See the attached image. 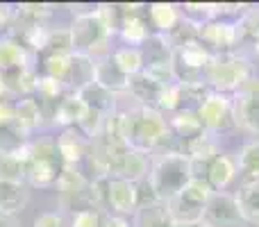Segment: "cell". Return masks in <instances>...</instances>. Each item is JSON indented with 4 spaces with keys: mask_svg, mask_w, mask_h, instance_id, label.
<instances>
[{
    "mask_svg": "<svg viewBox=\"0 0 259 227\" xmlns=\"http://www.w3.org/2000/svg\"><path fill=\"white\" fill-rule=\"evenodd\" d=\"M193 175V164L184 152H166L150 159L146 184L157 202H168L187 187Z\"/></svg>",
    "mask_w": 259,
    "mask_h": 227,
    "instance_id": "6da1fadb",
    "label": "cell"
},
{
    "mask_svg": "<svg viewBox=\"0 0 259 227\" xmlns=\"http://www.w3.org/2000/svg\"><path fill=\"white\" fill-rule=\"evenodd\" d=\"M257 77V64L243 50L214 55L205 71V84L216 94L234 96Z\"/></svg>",
    "mask_w": 259,
    "mask_h": 227,
    "instance_id": "7a4b0ae2",
    "label": "cell"
},
{
    "mask_svg": "<svg viewBox=\"0 0 259 227\" xmlns=\"http://www.w3.org/2000/svg\"><path fill=\"white\" fill-rule=\"evenodd\" d=\"M62 159H59L55 137H34L27 143L25 159V184L30 189H55L62 175Z\"/></svg>",
    "mask_w": 259,
    "mask_h": 227,
    "instance_id": "3957f363",
    "label": "cell"
},
{
    "mask_svg": "<svg viewBox=\"0 0 259 227\" xmlns=\"http://www.w3.org/2000/svg\"><path fill=\"white\" fill-rule=\"evenodd\" d=\"M173 66H175V80L187 84V82H205V71L209 66L211 53L205 43L196 36L191 39H184L180 43L173 46Z\"/></svg>",
    "mask_w": 259,
    "mask_h": 227,
    "instance_id": "277c9868",
    "label": "cell"
},
{
    "mask_svg": "<svg viewBox=\"0 0 259 227\" xmlns=\"http://www.w3.org/2000/svg\"><path fill=\"white\" fill-rule=\"evenodd\" d=\"M100 193H103V209L109 216L132 218L139 211V184L130 182V179H100Z\"/></svg>",
    "mask_w": 259,
    "mask_h": 227,
    "instance_id": "5b68a950",
    "label": "cell"
},
{
    "mask_svg": "<svg viewBox=\"0 0 259 227\" xmlns=\"http://www.w3.org/2000/svg\"><path fill=\"white\" fill-rule=\"evenodd\" d=\"M196 114L202 123V129L223 137L230 129H234V109H232V96L216 94L209 91L207 98L196 107Z\"/></svg>",
    "mask_w": 259,
    "mask_h": 227,
    "instance_id": "8992f818",
    "label": "cell"
},
{
    "mask_svg": "<svg viewBox=\"0 0 259 227\" xmlns=\"http://www.w3.org/2000/svg\"><path fill=\"white\" fill-rule=\"evenodd\" d=\"M148 5H118V32L116 39L121 46H132V48H141L148 39L152 36V27L146 16Z\"/></svg>",
    "mask_w": 259,
    "mask_h": 227,
    "instance_id": "52a82bcc",
    "label": "cell"
},
{
    "mask_svg": "<svg viewBox=\"0 0 259 227\" xmlns=\"http://www.w3.org/2000/svg\"><path fill=\"white\" fill-rule=\"evenodd\" d=\"M202 225L205 227H246L234 191L211 193L202 211Z\"/></svg>",
    "mask_w": 259,
    "mask_h": 227,
    "instance_id": "ba28073f",
    "label": "cell"
},
{
    "mask_svg": "<svg viewBox=\"0 0 259 227\" xmlns=\"http://www.w3.org/2000/svg\"><path fill=\"white\" fill-rule=\"evenodd\" d=\"M234 127L259 139V77L232 96Z\"/></svg>",
    "mask_w": 259,
    "mask_h": 227,
    "instance_id": "9c48e42d",
    "label": "cell"
},
{
    "mask_svg": "<svg viewBox=\"0 0 259 227\" xmlns=\"http://www.w3.org/2000/svg\"><path fill=\"white\" fill-rule=\"evenodd\" d=\"M48 123V112L41 105L39 98L27 96V98H18L14 100V127L23 134L25 139H34L39 137V132L46 127Z\"/></svg>",
    "mask_w": 259,
    "mask_h": 227,
    "instance_id": "30bf717a",
    "label": "cell"
},
{
    "mask_svg": "<svg viewBox=\"0 0 259 227\" xmlns=\"http://www.w3.org/2000/svg\"><path fill=\"white\" fill-rule=\"evenodd\" d=\"M198 39H200L214 55L237 53V50H241L239 48V36H237L234 21H221V18H214V21H209L205 27L198 30Z\"/></svg>",
    "mask_w": 259,
    "mask_h": 227,
    "instance_id": "8fae6325",
    "label": "cell"
},
{
    "mask_svg": "<svg viewBox=\"0 0 259 227\" xmlns=\"http://www.w3.org/2000/svg\"><path fill=\"white\" fill-rule=\"evenodd\" d=\"M55 146L64 166H82L89 157L91 139L80 127H66L59 129V134L55 137Z\"/></svg>",
    "mask_w": 259,
    "mask_h": 227,
    "instance_id": "7c38bea8",
    "label": "cell"
},
{
    "mask_svg": "<svg viewBox=\"0 0 259 227\" xmlns=\"http://www.w3.org/2000/svg\"><path fill=\"white\" fill-rule=\"evenodd\" d=\"M200 177L207 179V184L211 187L214 193L230 191V189L239 182V168H237V159H234V155H228V152L216 155L209 164L202 166Z\"/></svg>",
    "mask_w": 259,
    "mask_h": 227,
    "instance_id": "4fadbf2b",
    "label": "cell"
},
{
    "mask_svg": "<svg viewBox=\"0 0 259 227\" xmlns=\"http://www.w3.org/2000/svg\"><path fill=\"white\" fill-rule=\"evenodd\" d=\"M150 155L146 152H139L134 148H123L112 161V173L109 177H121L130 179L134 184H141L148 177V170H150Z\"/></svg>",
    "mask_w": 259,
    "mask_h": 227,
    "instance_id": "5bb4252c",
    "label": "cell"
},
{
    "mask_svg": "<svg viewBox=\"0 0 259 227\" xmlns=\"http://www.w3.org/2000/svg\"><path fill=\"white\" fill-rule=\"evenodd\" d=\"M36 55L12 32L0 34V73H12L18 68L36 66Z\"/></svg>",
    "mask_w": 259,
    "mask_h": 227,
    "instance_id": "9a60e30c",
    "label": "cell"
},
{
    "mask_svg": "<svg viewBox=\"0 0 259 227\" xmlns=\"http://www.w3.org/2000/svg\"><path fill=\"white\" fill-rule=\"evenodd\" d=\"M182 152L191 159L193 173H198V168H202V166L209 164L216 155H221V137L202 129L200 134H196V137L189 139L187 143H182Z\"/></svg>",
    "mask_w": 259,
    "mask_h": 227,
    "instance_id": "2e32d148",
    "label": "cell"
},
{
    "mask_svg": "<svg viewBox=\"0 0 259 227\" xmlns=\"http://www.w3.org/2000/svg\"><path fill=\"white\" fill-rule=\"evenodd\" d=\"M84 114H87V103L80 98V94H66L53 109H50L48 123L53 125V127H59V129L80 127Z\"/></svg>",
    "mask_w": 259,
    "mask_h": 227,
    "instance_id": "e0dca14e",
    "label": "cell"
},
{
    "mask_svg": "<svg viewBox=\"0 0 259 227\" xmlns=\"http://www.w3.org/2000/svg\"><path fill=\"white\" fill-rule=\"evenodd\" d=\"M146 16L150 23L155 34L170 36L182 23V14H180V5L173 3H150L146 7Z\"/></svg>",
    "mask_w": 259,
    "mask_h": 227,
    "instance_id": "ac0fdd59",
    "label": "cell"
},
{
    "mask_svg": "<svg viewBox=\"0 0 259 227\" xmlns=\"http://www.w3.org/2000/svg\"><path fill=\"white\" fill-rule=\"evenodd\" d=\"M130 82H132V77H127L112 62V57H105L96 62V84L103 86L105 91H109L114 96H125L130 91Z\"/></svg>",
    "mask_w": 259,
    "mask_h": 227,
    "instance_id": "d6986e66",
    "label": "cell"
},
{
    "mask_svg": "<svg viewBox=\"0 0 259 227\" xmlns=\"http://www.w3.org/2000/svg\"><path fill=\"white\" fill-rule=\"evenodd\" d=\"M30 196H32V189L25 182L0 179V214L18 216L27 207Z\"/></svg>",
    "mask_w": 259,
    "mask_h": 227,
    "instance_id": "ffe728a7",
    "label": "cell"
},
{
    "mask_svg": "<svg viewBox=\"0 0 259 227\" xmlns=\"http://www.w3.org/2000/svg\"><path fill=\"white\" fill-rule=\"evenodd\" d=\"M239 182H259V139H248L234 155Z\"/></svg>",
    "mask_w": 259,
    "mask_h": 227,
    "instance_id": "44dd1931",
    "label": "cell"
},
{
    "mask_svg": "<svg viewBox=\"0 0 259 227\" xmlns=\"http://www.w3.org/2000/svg\"><path fill=\"white\" fill-rule=\"evenodd\" d=\"M168 120V129L180 143H187L189 139H193L196 134L202 132V123L198 118L196 109H180V112L166 116Z\"/></svg>",
    "mask_w": 259,
    "mask_h": 227,
    "instance_id": "7402d4cb",
    "label": "cell"
},
{
    "mask_svg": "<svg viewBox=\"0 0 259 227\" xmlns=\"http://www.w3.org/2000/svg\"><path fill=\"white\" fill-rule=\"evenodd\" d=\"M239 36V48H255L259 43V5H246L243 14L234 21Z\"/></svg>",
    "mask_w": 259,
    "mask_h": 227,
    "instance_id": "603a6c76",
    "label": "cell"
},
{
    "mask_svg": "<svg viewBox=\"0 0 259 227\" xmlns=\"http://www.w3.org/2000/svg\"><path fill=\"white\" fill-rule=\"evenodd\" d=\"M234 196L246 225H259V182H239Z\"/></svg>",
    "mask_w": 259,
    "mask_h": 227,
    "instance_id": "cb8c5ba5",
    "label": "cell"
},
{
    "mask_svg": "<svg viewBox=\"0 0 259 227\" xmlns=\"http://www.w3.org/2000/svg\"><path fill=\"white\" fill-rule=\"evenodd\" d=\"M166 209H168V216L175 225H196V223H202V211L205 207L196 205V202L187 200L184 196H175L170 198L168 202H164Z\"/></svg>",
    "mask_w": 259,
    "mask_h": 227,
    "instance_id": "d4e9b609",
    "label": "cell"
},
{
    "mask_svg": "<svg viewBox=\"0 0 259 227\" xmlns=\"http://www.w3.org/2000/svg\"><path fill=\"white\" fill-rule=\"evenodd\" d=\"M75 53L73 48V34H71V27L66 25H50L46 30V39H44V55H71Z\"/></svg>",
    "mask_w": 259,
    "mask_h": 227,
    "instance_id": "484cf974",
    "label": "cell"
},
{
    "mask_svg": "<svg viewBox=\"0 0 259 227\" xmlns=\"http://www.w3.org/2000/svg\"><path fill=\"white\" fill-rule=\"evenodd\" d=\"M132 227H175V223L170 220L164 202H150L139 207V211L132 216Z\"/></svg>",
    "mask_w": 259,
    "mask_h": 227,
    "instance_id": "4316f807",
    "label": "cell"
},
{
    "mask_svg": "<svg viewBox=\"0 0 259 227\" xmlns=\"http://www.w3.org/2000/svg\"><path fill=\"white\" fill-rule=\"evenodd\" d=\"M112 62L125 73L127 77H134L143 71V53L141 48H132V46H114L112 50Z\"/></svg>",
    "mask_w": 259,
    "mask_h": 227,
    "instance_id": "83f0119b",
    "label": "cell"
},
{
    "mask_svg": "<svg viewBox=\"0 0 259 227\" xmlns=\"http://www.w3.org/2000/svg\"><path fill=\"white\" fill-rule=\"evenodd\" d=\"M180 14H182V23L189 25L191 30H200L209 21H214V7L211 3H184L180 5Z\"/></svg>",
    "mask_w": 259,
    "mask_h": 227,
    "instance_id": "f1b7e54d",
    "label": "cell"
},
{
    "mask_svg": "<svg viewBox=\"0 0 259 227\" xmlns=\"http://www.w3.org/2000/svg\"><path fill=\"white\" fill-rule=\"evenodd\" d=\"M109 214L100 207H82V209L68 211V225L71 227H107Z\"/></svg>",
    "mask_w": 259,
    "mask_h": 227,
    "instance_id": "f546056e",
    "label": "cell"
},
{
    "mask_svg": "<svg viewBox=\"0 0 259 227\" xmlns=\"http://www.w3.org/2000/svg\"><path fill=\"white\" fill-rule=\"evenodd\" d=\"M211 187L207 184V179L205 177H200V175H193L191 179H189V184L180 191V196H184L187 200H191V202H196V205H200V207H205L207 205V200L211 198Z\"/></svg>",
    "mask_w": 259,
    "mask_h": 227,
    "instance_id": "4dcf8cb0",
    "label": "cell"
},
{
    "mask_svg": "<svg viewBox=\"0 0 259 227\" xmlns=\"http://www.w3.org/2000/svg\"><path fill=\"white\" fill-rule=\"evenodd\" d=\"M32 227H71L68 225V214L62 209L57 211H44L34 218Z\"/></svg>",
    "mask_w": 259,
    "mask_h": 227,
    "instance_id": "1f68e13d",
    "label": "cell"
},
{
    "mask_svg": "<svg viewBox=\"0 0 259 227\" xmlns=\"http://www.w3.org/2000/svg\"><path fill=\"white\" fill-rule=\"evenodd\" d=\"M14 123V98H0V127Z\"/></svg>",
    "mask_w": 259,
    "mask_h": 227,
    "instance_id": "d6a6232c",
    "label": "cell"
},
{
    "mask_svg": "<svg viewBox=\"0 0 259 227\" xmlns=\"http://www.w3.org/2000/svg\"><path fill=\"white\" fill-rule=\"evenodd\" d=\"M14 25V5H7V3H0V34L9 32Z\"/></svg>",
    "mask_w": 259,
    "mask_h": 227,
    "instance_id": "836d02e7",
    "label": "cell"
},
{
    "mask_svg": "<svg viewBox=\"0 0 259 227\" xmlns=\"http://www.w3.org/2000/svg\"><path fill=\"white\" fill-rule=\"evenodd\" d=\"M107 227H132V218H121V216H109Z\"/></svg>",
    "mask_w": 259,
    "mask_h": 227,
    "instance_id": "e575fe53",
    "label": "cell"
},
{
    "mask_svg": "<svg viewBox=\"0 0 259 227\" xmlns=\"http://www.w3.org/2000/svg\"><path fill=\"white\" fill-rule=\"evenodd\" d=\"M0 227H21L16 220V216H7V214H0Z\"/></svg>",
    "mask_w": 259,
    "mask_h": 227,
    "instance_id": "d590c367",
    "label": "cell"
},
{
    "mask_svg": "<svg viewBox=\"0 0 259 227\" xmlns=\"http://www.w3.org/2000/svg\"><path fill=\"white\" fill-rule=\"evenodd\" d=\"M0 98H12L7 94V86H5V80H3V73H0Z\"/></svg>",
    "mask_w": 259,
    "mask_h": 227,
    "instance_id": "8d00e7d4",
    "label": "cell"
},
{
    "mask_svg": "<svg viewBox=\"0 0 259 227\" xmlns=\"http://www.w3.org/2000/svg\"><path fill=\"white\" fill-rule=\"evenodd\" d=\"M252 55H255V59H257V62H259V43L255 46V48H252Z\"/></svg>",
    "mask_w": 259,
    "mask_h": 227,
    "instance_id": "74e56055",
    "label": "cell"
},
{
    "mask_svg": "<svg viewBox=\"0 0 259 227\" xmlns=\"http://www.w3.org/2000/svg\"><path fill=\"white\" fill-rule=\"evenodd\" d=\"M175 227H205L202 223H196V225H175Z\"/></svg>",
    "mask_w": 259,
    "mask_h": 227,
    "instance_id": "f35d334b",
    "label": "cell"
},
{
    "mask_svg": "<svg viewBox=\"0 0 259 227\" xmlns=\"http://www.w3.org/2000/svg\"><path fill=\"white\" fill-rule=\"evenodd\" d=\"M257 227H259V225H257Z\"/></svg>",
    "mask_w": 259,
    "mask_h": 227,
    "instance_id": "ab89813d",
    "label": "cell"
}]
</instances>
